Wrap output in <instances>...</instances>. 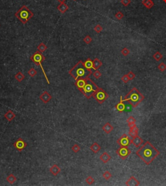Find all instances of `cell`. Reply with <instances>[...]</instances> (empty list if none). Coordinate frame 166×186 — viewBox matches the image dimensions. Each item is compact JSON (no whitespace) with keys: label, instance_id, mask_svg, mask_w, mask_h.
<instances>
[{"label":"cell","instance_id":"6da1fadb","mask_svg":"<svg viewBox=\"0 0 166 186\" xmlns=\"http://www.w3.org/2000/svg\"><path fill=\"white\" fill-rule=\"evenodd\" d=\"M136 154L145 164L150 165L160 155V152L149 142H146L136 151Z\"/></svg>","mask_w":166,"mask_h":186},{"label":"cell","instance_id":"7a4b0ae2","mask_svg":"<svg viewBox=\"0 0 166 186\" xmlns=\"http://www.w3.org/2000/svg\"><path fill=\"white\" fill-rule=\"evenodd\" d=\"M144 99L145 97L138 89L136 88H133L127 94L124 99L122 98V99L123 102H128L133 108H136L144 100Z\"/></svg>","mask_w":166,"mask_h":186},{"label":"cell","instance_id":"3957f363","mask_svg":"<svg viewBox=\"0 0 166 186\" xmlns=\"http://www.w3.org/2000/svg\"><path fill=\"white\" fill-rule=\"evenodd\" d=\"M92 71H88V69L84 67L82 65V62L81 60L78 61L73 68H71L69 71V74L75 80H77L78 78H86L89 77L92 75Z\"/></svg>","mask_w":166,"mask_h":186},{"label":"cell","instance_id":"277c9868","mask_svg":"<svg viewBox=\"0 0 166 186\" xmlns=\"http://www.w3.org/2000/svg\"><path fill=\"white\" fill-rule=\"evenodd\" d=\"M14 15L23 24H25L33 17L34 14L26 5H23L16 12Z\"/></svg>","mask_w":166,"mask_h":186},{"label":"cell","instance_id":"5b68a950","mask_svg":"<svg viewBox=\"0 0 166 186\" xmlns=\"http://www.w3.org/2000/svg\"><path fill=\"white\" fill-rule=\"evenodd\" d=\"M99 88L98 86L96 85V84L89 77L86 78V83L85 84V87L83 88L80 92L86 97V99H90L93 97L94 92Z\"/></svg>","mask_w":166,"mask_h":186},{"label":"cell","instance_id":"8992f818","mask_svg":"<svg viewBox=\"0 0 166 186\" xmlns=\"http://www.w3.org/2000/svg\"><path fill=\"white\" fill-rule=\"evenodd\" d=\"M45 59H46V58H45L44 56L42 54V53L40 52L39 51H36L34 54L32 55L30 57V60H31L32 62H34L36 66H40V68H41L42 70V72H43L44 75L45 76V78H46L47 82H48V84H50V82H49V79H48V76L46 75V74L45 73L44 69L43 67H42V63L44 61Z\"/></svg>","mask_w":166,"mask_h":186},{"label":"cell","instance_id":"52a82bcc","mask_svg":"<svg viewBox=\"0 0 166 186\" xmlns=\"http://www.w3.org/2000/svg\"><path fill=\"white\" fill-rule=\"evenodd\" d=\"M108 94L103 88H99L95 91L93 95V97L99 104H103L108 98Z\"/></svg>","mask_w":166,"mask_h":186},{"label":"cell","instance_id":"ba28073f","mask_svg":"<svg viewBox=\"0 0 166 186\" xmlns=\"http://www.w3.org/2000/svg\"><path fill=\"white\" fill-rule=\"evenodd\" d=\"M116 153L122 160H126L131 154V151L128 147H121L116 151Z\"/></svg>","mask_w":166,"mask_h":186},{"label":"cell","instance_id":"9c48e42d","mask_svg":"<svg viewBox=\"0 0 166 186\" xmlns=\"http://www.w3.org/2000/svg\"><path fill=\"white\" fill-rule=\"evenodd\" d=\"M117 143L120 147H129L132 144V139L126 134H124L117 140Z\"/></svg>","mask_w":166,"mask_h":186},{"label":"cell","instance_id":"30bf717a","mask_svg":"<svg viewBox=\"0 0 166 186\" xmlns=\"http://www.w3.org/2000/svg\"><path fill=\"white\" fill-rule=\"evenodd\" d=\"M27 146V144L24 140H23L21 137H19L14 143H13V147H14L15 149L18 150V151L21 152V151H23L24 149L26 148V147Z\"/></svg>","mask_w":166,"mask_h":186},{"label":"cell","instance_id":"8fae6325","mask_svg":"<svg viewBox=\"0 0 166 186\" xmlns=\"http://www.w3.org/2000/svg\"><path fill=\"white\" fill-rule=\"evenodd\" d=\"M39 99L44 103L46 104V103H49L50 101L52 99V96H51V94L48 92V91H44L42 94H41L40 96H39Z\"/></svg>","mask_w":166,"mask_h":186},{"label":"cell","instance_id":"7c38bea8","mask_svg":"<svg viewBox=\"0 0 166 186\" xmlns=\"http://www.w3.org/2000/svg\"><path fill=\"white\" fill-rule=\"evenodd\" d=\"M86 78H77V80H75V85L77 86V88H78V89L80 91H81L82 89H83V88L85 87V84L86 83Z\"/></svg>","mask_w":166,"mask_h":186},{"label":"cell","instance_id":"4fadbf2b","mask_svg":"<svg viewBox=\"0 0 166 186\" xmlns=\"http://www.w3.org/2000/svg\"><path fill=\"white\" fill-rule=\"evenodd\" d=\"M143 143V140L140 137L139 135H137L136 137H133L132 139V144L134 145L135 147L138 148Z\"/></svg>","mask_w":166,"mask_h":186},{"label":"cell","instance_id":"5bb4252c","mask_svg":"<svg viewBox=\"0 0 166 186\" xmlns=\"http://www.w3.org/2000/svg\"><path fill=\"white\" fill-rule=\"evenodd\" d=\"M125 184L127 186H138L140 185V181L137 180L135 177L132 176L130 177V178L126 181Z\"/></svg>","mask_w":166,"mask_h":186},{"label":"cell","instance_id":"9a60e30c","mask_svg":"<svg viewBox=\"0 0 166 186\" xmlns=\"http://www.w3.org/2000/svg\"><path fill=\"white\" fill-rule=\"evenodd\" d=\"M122 98H123L122 96H121V97H120V99H120V102L115 105V109L117 110L119 112H124V111L125 110V108H126V106L124 105V102L123 101Z\"/></svg>","mask_w":166,"mask_h":186},{"label":"cell","instance_id":"2e32d148","mask_svg":"<svg viewBox=\"0 0 166 186\" xmlns=\"http://www.w3.org/2000/svg\"><path fill=\"white\" fill-rule=\"evenodd\" d=\"M4 117L8 121L11 122L16 117V114H14V112H13L11 110H9L4 114Z\"/></svg>","mask_w":166,"mask_h":186},{"label":"cell","instance_id":"e0dca14e","mask_svg":"<svg viewBox=\"0 0 166 186\" xmlns=\"http://www.w3.org/2000/svg\"><path fill=\"white\" fill-rule=\"evenodd\" d=\"M49 171H50V172H51L53 175L56 176H57L60 173V172L61 171V169H60V168L57 165L55 164L50 167Z\"/></svg>","mask_w":166,"mask_h":186},{"label":"cell","instance_id":"ac0fdd59","mask_svg":"<svg viewBox=\"0 0 166 186\" xmlns=\"http://www.w3.org/2000/svg\"><path fill=\"white\" fill-rule=\"evenodd\" d=\"M82 65L88 71H92V69H93V61L90 58L86 59L85 62H82Z\"/></svg>","mask_w":166,"mask_h":186},{"label":"cell","instance_id":"d6986e66","mask_svg":"<svg viewBox=\"0 0 166 186\" xmlns=\"http://www.w3.org/2000/svg\"><path fill=\"white\" fill-rule=\"evenodd\" d=\"M102 129H103V130L104 131L105 133L108 134L114 130V126L111 125L110 123H105V125H103V127H102Z\"/></svg>","mask_w":166,"mask_h":186},{"label":"cell","instance_id":"ffe728a7","mask_svg":"<svg viewBox=\"0 0 166 186\" xmlns=\"http://www.w3.org/2000/svg\"><path fill=\"white\" fill-rule=\"evenodd\" d=\"M100 160H101V162L104 163H106L109 162L110 160H111V156H110L109 154H108L106 152H104L99 157Z\"/></svg>","mask_w":166,"mask_h":186},{"label":"cell","instance_id":"44dd1931","mask_svg":"<svg viewBox=\"0 0 166 186\" xmlns=\"http://www.w3.org/2000/svg\"><path fill=\"white\" fill-rule=\"evenodd\" d=\"M90 149L91 151H92L94 153L97 154V153H98V152L101 151V146L98 144V143L95 142V143H94L92 145H91Z\"/></svg>","mask_w":166,"mask_h":186},{"label":"cell","instance_id":"7402d4cb","mask_svg":"<svg viewBox=\"0 0 166 186\" xmlns=\"http://www.w3.org/2000/svg\"><path fill=\"white\" fill-rule=\"evenodd\" d=\"M103 65L102 62L97 58H95L94 60H93V69L95 70H97L99 68H100Z\"/></svg>","mask_w":166,"mask_h":186},{"label":"cell","instance_id":"603a6c76","mask_svg":"<svg viewBox=\"0 0 166 186\" xmlns=\"http://www.w3.org/2000/svg\"><path fill=\"white\" fill-rule=\"evenodd\" d=\"M138 132H139V128L137 127L136 126H134V127L130 128V130L129 134L130 136L133 138V137H136L137 135H138Z\"/></svg>","mask_w":166,"mask_h":186},{"label":"cell","instance_id":"cb8c5ba5","mask_svg":"<svg viewBox=\"0 0 166 186\" xmlns=\"http://www.w3.org/2000/svg\"><path fill=\"white\" fill-rule=\"evenodd\" d=\"M68 9H69V7L66 5V3H60V5L57 7V9L60 12H61L62 14H64L66 11H68Z\"/></svg>","mask_w":166,"mask_h":186},{"label":"cell","instance_id":"d4e9b609","mask_svg":"<svg viewBox=\"0 0 166 186\" xmlns=\"http://www.w3.org/2000/svg\"><path fill=\"white\" fill-rule=\"evenodd\" d=\"M127 122L128 126H129V128H132L136 126V119L133 116H130V117L127 119Z\"/></svg>","mask_w":166,"mask_h":186},{"label":"cell","instance_id":"484cf974","mask_svg":"<svg viewBox=\"0 0 166 186\" xmlns=\"http://www.w3.org/2000/svg\"><path fill=\"white\" fill-rule=\"evenodd\" d=\"M142 3L148 9H151L154 6V2L152 0H143Z\"/></svg>","mask_w":166,"mask_h":186},{"label":"cell","instance_id":"4316f807","mask_svg":"<svg viewBox=\"0 0 166 186\" xmlns=\"http://www.w3.org/2000/svg\"><path fill=\"white\" fill-rule=\"evenodd\" d=\"M7 181H8V183H9L10 184H13L16 181V177L13 174H10L9 175H8L7 177Z\"/></svg>","mask_w":166,"mask_h":186},{"label":"cell","instance_id":"83f0119b","mask_svg":"<svg viewBox=\"0 0 166 186\" xmlns=\"http://www.w3.org/2000/svg\"><path fill=\"white\" fill-rule=\"evenodd\" d=\"M14 78H15L16 80H17V81H18L19 82H21L25 78V75L21 72V71H19V72H18L17 73L14 75Z\"/></svg>","mask_w":166,"mask_h":186},{"label":"cell","instance_id":"f1b7e54d","mask_svg":"<svg viewBox=\"0 0 166 186\" xmlns=\"http://www.w3.org/2000/svg\"><path fill=\"white\" fill-rule=\"evenodd\" d=\"M48 49V47L46 44H44V43H40V44L38 45V46L37 47V49H38V51H39L40 52L43 53L44 52L46 49Z\"/></svg>","mask_w":166,"mask_h":186},{"label":"cell","instance_id":"f546056e","mask_svg":"<svg viewBox=\"0 0 166 186\" xmlns=\"http://www.w3.org/2000/svg\"><path fill=\"white\" fill-rule=\"evenodd\" d=\"M153 57V59H154L156 61L158 62L163 58V56H162V55H161L159 51H157V52H156L153 55V57Z\"/></svg>","mask_w":166,"mask_h":186},{"label":"cell","instance_id":"4dcf8cb0","mask_svg":"<svg viewBox=\"0 0 166 186\" xmlns=\"http://www.w3.org/2000/svg\"><path fill=\"white\" fill-rule=\"evenodd\" d=\"M27 73H28V75L30 76V77H34V76H36L37 75V71L35 69H34V68H31L29 71H28Z\"/></svg>","mask_w":166,"mask_h":186},{"label":"cell","instance_id":"1f68e13d","mask_svg":"<svg viewBox=\"0 0 166 186\" xmlns=\"http://www.w3.org/2000/svg\"><path fill=\"white\" fill-rule=\"evenodd\" d=\"M103 178H105L106 180H110L111 178H112V174H111L109 171H105V172L103 174Z\"/></svg>","mask_w":166,"mask_h":186},{"label":"cell","instance_id":"d6a6232c","mask_svg":"<svg viewBox=\"0 0 166 186\" xmlns=\"http://www.w3.org/2000/svg\"><path fill=\"white\" fill-rule=\"evenodd\" d=\"M80 146L77 144H75L74 145H73V147H71V151H73V152H75V153H77L80 151Z\"/></svg>","mask_w":166,"mask_h":186},{"label":"cell","instance_id":"836d02e7","mask_svg":"<svg viewBox=\"0 0 166 186\" xmlns=\"http://www.w3.org/2000/svg\"><path fill=\"white\" fill-rule=\"evenodd\" d=\"M94 181H95V180L94 179L92 176H89L86 178V182L88 183V185H92L94 183Z\"/></svg>","mask_w":166,"mask_h":186},{"label":"cell","instance_id":"e575fe53","mask_svg":"<svg viewBox=\"0 0 166 186\" xmlns=\"http://www.w3.org/2000/svg\"><path fill=\"white\" fill-rule=\"evenodd\" d=\"M158 69L161 71V72H163V71L166 69L165 64L163 63V62H161V63L158 65Z\"/></svg>","mask_w":166,"mask_h":186},{"label":"cell","instance_id":"d590c367","mask_svg":"<svg viewBox=\"0 0 166 186\" xmlns=\"http://www.w3.org/2000/svg\"><path fill=\"white\" fill-rule=\"evenodd\" d=\"M121 54L123 55L124 57H127V56H128L130 54V51L129 50L128 48H124L122 49L121 51Z\"/></svg>","mask_w":166,"mask_h":186},{"label":"cell","instance_id":"8d00e7d4","mask_svg":"<svg viewBox=\"0 0 166 186\" xmlns=\"http://www.w3.org/2000/svg\"><path fill=\"white\" fill-rule=\"evenodd\" d=\"M84 40V42H85L86 44H90V43L92 42V38L89 35H87L84 38V40Z\"/></svg>","mask_w":166,"mask_h":186},{"label":"cell","instance_id":"74e56055","mask_svg":"<svg viewBox=\"0 0 166 186\" xmlns=\"http://www.w3.org/2000/svg\"><path fill=\"white\" fill-rule=\"evenodd\" d=\"M94 31L97 32V33H100V32L103 31V27H102V26L101 25L98 24L96 26H95V27H94Z\"/></svg>","mask_w":166,"mask_h":186},{"label":"cell","instance_id":"f35d334b","mask_svg":"<svg viewBox=\"0 0 166 186\" xmlns=\"http://www.w3.org/2000/svg\"><path fill=\"white\" fill-rule=\"evenodd\" d=\"M93 75H94V77H95V78L98 79V78H99L101 77L102 74H101V73L99 71L98 69H97V70H95V72L93 73Z\"/></svg>","mask_w":166,"mask_h":186},{"label":"cell","instance_id":"ab89813d","mask_svg":"<svg viewBox=\"0 0 166 186\" xmlns=\"http://www.w3.org/2000/svg\"><path fill=\"white\" fill-rule=\"evenodd\" d=\"M124 16V14L122 13L121 11H118V12L115 14V17L118 20H121Z\"/></svg>","mask_w":166,"mask_h":186},{"label":"cell","instance_id":"60d3db41","mask_svg":"<svg viewBox=\"0 0 166 186\" xmlns=\"http://www.w3.org/2000/svg\"><path fill=\"white\" fill-rule=\"evenodd\" d=\"M121 3L124 7H127L131 3V0H121Z\"/></svg>","mask_w":166,"mask_h":186},{"label":"cell","instance_id":"b9f144b4","mask_svg":"<svg viewBox=\"0 0 166 186\" xmlns=\"http://www.w3.org/2000/svg\"><path fill=\"white\" fill-rule=\"evenodd\" d=\"M127 75H128V77H129V78L130 80H133V79H134V78H135V77H136L135 74H134V73L132 72V71H130L128 73Z\"/></svg>","mask_w":166,"mask_h":186},{"label":"cell","instance_id":"7bdbcfd3","mask_svg":"<svg viewBox=\"0 0 166 186\" xmlns=\"http://www.w3.org/2000/svg\"><path fill=\"white\" fill-rule=\"evenodd\" d=\"M121 80L124 82V83H127L129 81L130 79L129 78V77H128L127 74V75H124L121 77Z\"/></svg>","mask_w":166,"mask_h":186},{"label":"cell","instance_id":"ee69618b","mask_svg":"<svg viewBox=\"0 0 166 186\" xmlns=\"http://www.w3.org/2000/svg\"><path fill=\"white\" fill-rule=\"evenodd\" d=\"M57 1H58V2H59L60 3H63L66 2V0H57Z\"/></svg>","mask_w":166,"mask_h":186},{"label":"cell","instance_id":"f6af8a7d","mask_svg":"<svg viewBox=\"0 0 166 186\" xmlns=\"http://www.w3.org/2000/svg\"><path fill=\"white\" fill-rule=\"evenodd\" d=\"M163 2H164L165 3H166V0H163Z\"/></svg>","mask_w":166,"mask_h":186},{"label":"cell","instance_id":"bcb514c9","mask_svg":"<svg viewBox=\"0 0 166 186\" xmlns=\"http://www.w3.org/2000/svg\"><path fill=\"white\" fill-rule=\"evenodd\" d=\"M73 1H77V0H73Z\"/></svg>","mask_w":166,"mask_h":186}]
</instances>
